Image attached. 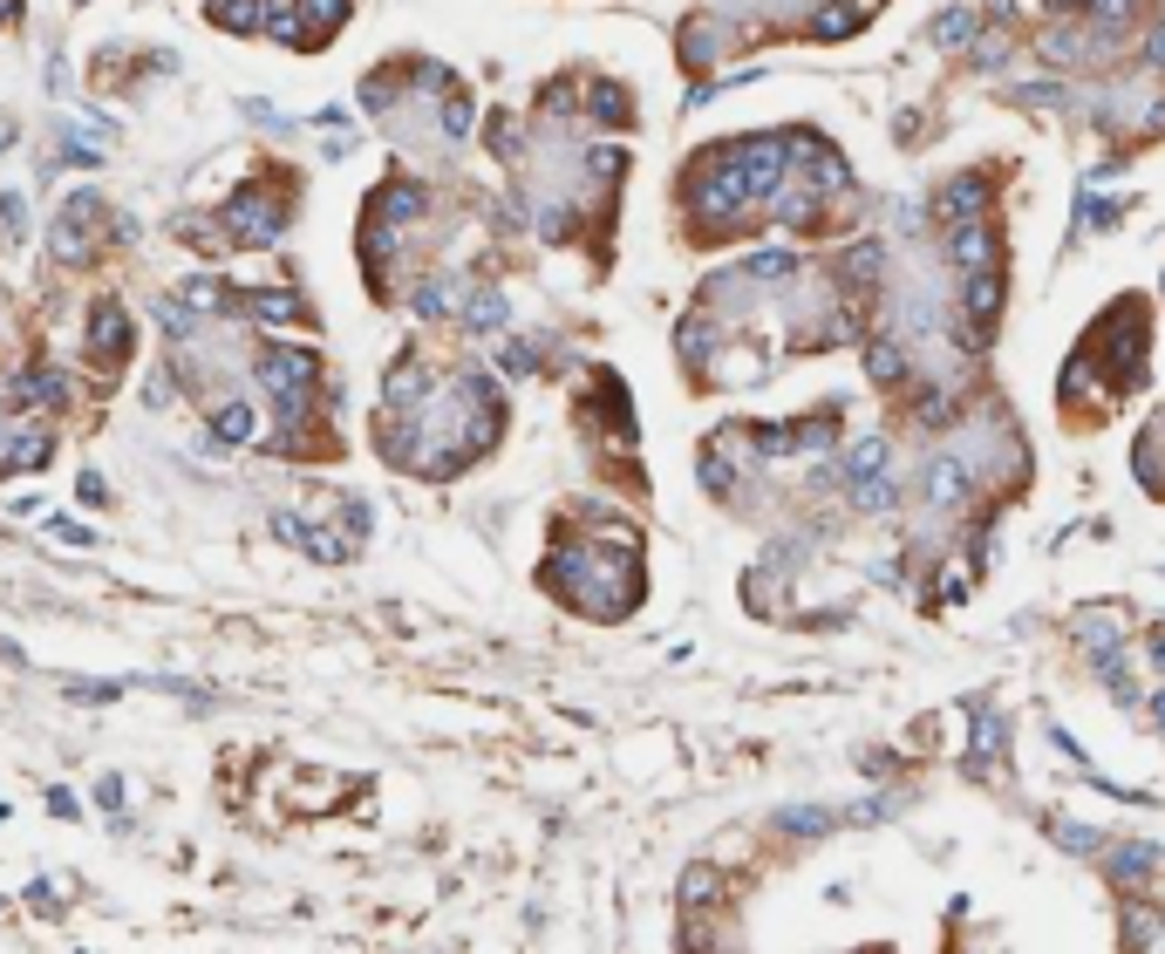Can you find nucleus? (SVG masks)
Masks as SVG:
<instances>
[{
	"instance_id": "obj_10",
	"label": "nucleus",
	"mask_w": 1165,
	"mask_h": 954,
	"mask_svg": "<svg viewBox=\"0 0 1165 954\" xmlns=\"http://www.w3.org/2000/svg\"><path fill=\"white\" fill-rule=\"evenodd\" d=\"M8 144H14V124H0V150H8Z\"/></svg>"
},
{
	"instance_id": "obj_9",
	"label": "nucleus",
	"mask_w": 1165,
	"mask_h": 954,
	"mask_svg": "<svg viewBox=\"0 0 1165 954\" xmlns=\"http://www.w3.org/2000/svg\"><path fill=\"white\" fill-rule=\"evenodd\" d=\"M0 21H8V28H14V21H21V0H0Z\"/></svg>"
},
{
	"instance_id": "obj_3",
	"label": "nucleus",
	"mask_w": 1165,
	"mask_h": 954,
	"mask_svg": "<svg viewBox=\"0 0 1165 954\" xmlns=\"http://www.w3.org/2000/svg\"><path fill=\"white\" fill-rule=\"evenodd\" d=\"M89 362L103 369V382L130 362V314H124V300H109V294L89 307Z\"/></svg>"
},
{
	"instance_id": "obj_6",
	"label": "nucleus",
	"mask_w": 1165,
	"mask_h": 954,
	"mask_svg": "<svg viewBox=\"0 0 1165 954\" xmlns=\"http://www.w3.org/2000/svg\"><path fill=\"white\" fill-rule=\"evenodd\" d=\"M212 21H219L225 34H260V28H266V0H219Z\"/></svg>"
},
{
	"instance_id": "obj_2",
	"label": "nucleus",
	"mask_w": 1165,
	"mask_h": 954,
	"mask_svg": "<svg viewBox=\"0 0 1165 954\" xmlns=\"http://www.w3.org/2000/svg\"><path fill=\"white\" fill-rule=\"evenodd\" d=\"M253 375L273 389V395H307L320 382V354L314 348H287V341H266L253 354Z\"/></svg>"
},
{
	"instance_id": "obj_4",
	"label": "nucleus",
	"mask_w": 1165,
	"mask_h": 954,
	"mask_svg": "<svg viewBox=\"0 0 1165 954\" xmlns=\"http://www.w3.org/2000/svg\"><path fill=\"white\" fill-rule=\"evenodd\" d=\"M0 457H8V470H42V464L55 457V436H49V423L21 416V423L8 430V444H0Z\"/></svg>"
},
{
	"instance_id": "obj_1",
	"label": "nucleus",
	"mask_w": 1165,
	"mask_h": 954,
	"mask_svg": "<svg viewBox=\"0 0 1165 954\" xmlns=\"http://www.w3.org/2000/svg\"><path fill=\"white\" fill-rule=\"evenodd\" d=\"M287 219H294V191H287V178H273V191H266V178H253L246 191H232V198H225L219 232H225V246H273V239L287 232Z\"/></svg>"
},
{
	"instance_id": "obj_5",
	"label": "nucleus",
	"mask_w": 1165,
	"mask_h": 954,
	"mask_svg": "<svg viewBox=\"0 0 1165 954\" xmlns=\"http://www.w3.org/2000/svg\"><path fill=\"white\" fill-rule=\"evenodd\" d=\"M246 314L253 321H266V328H294V321H314V307L294 294V287H246Z\"/></svg>"
},
{
	"instance_id": "obj_7",
	"label": "nucleus",
	"mask_w": 1165,
	"mask_h": 954,
	"mask_svg": "<svg viewBox=\"0 0 1165 954\" xmlns=\"http://www.w3.org/2000/svg\"><path fill=\"white\" fill-rule=\"evenodd\" d=\"M212 436H219V444H246V436H253V403H232V395H219Z\"/></svg>"
},
{
	"instance_id": "obj_8",
	"label": "nucleus",
	"mask_w": 1165,
	"mask_h": 954,
	"mask_svg": "<svg viewBox=\"0 0 1165 954\" xmlns=\"http://www.w3.org/2000/svg\"><path fill=\"white\" fill-rule=\"evenodd\" d=\"M96 805H109V812H116V805H124V784H116V777H103V784H96Z\"/></svg>"
}]
</instances>
